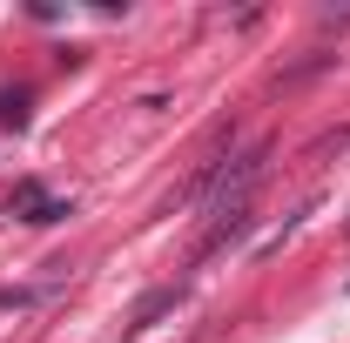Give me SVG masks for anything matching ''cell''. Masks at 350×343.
Here are the masks:
<instances>
[{
  "label": "cell",
  "instance_id": "1",
  "mask_svg": "<svg viewBox=\"0 0 350 343\" xmlns=\"http://www.w3.org/2000/svg\"><path fill=\"white\" fill-rule=\"evenodd\" d=\"M262 162H269V148H243V155H236V162H216V169L202 175V182H196V202H209V209H250V189H256L262 182Z\"/></svg>",
  "mask_w": 350,
  "mask_h": 343
},
{
  "label": "cell",
  "instance_id": "4",
  "mask_svg": "<svg viewBox=\"0 0 350 343\" xmlns=\"http://www.w3.org/2000/svg\"><path fill=\"white\" fill-rule=\"evenodd\" d=\"M27 87H0V128H27Z\"/></svg>",
  "mask_w": 350,
  "mask_h": 343
},
{
  "label": "cell",
  "instance_id": "3",
  "mask_svg": "<svg viewBox=\"0 0 350 343\" xmlns=\"http://www.w3.org/2000/svg\"><path fill=\"white\" fill-rule=\"evenodd\" d=\"M250 222H256L250 209H222L216 222H209V236H202V249H196V256H216V249H229V243H243V236H250Z\"/></svg>",
  "mask_w": 350,
  "mask_h": 343
},
{
  "label": "cell",
  "instance_id": "2",
  "mask_svg": "<svg viewBox=\"0 0 350 343\" xmlns=\"http://www.w3.org/2000/svg\"><path fill=\"white\" fill-rule=\"evenodd\" d=\"M182 297H189V283H162V290H148V297H142V303L129 310V323H122V337H142V330H148L155 316H169V310H175Z\"/></svg>",
  "mask_w": 350,
  "mask_h": 343
}]
</instances>
